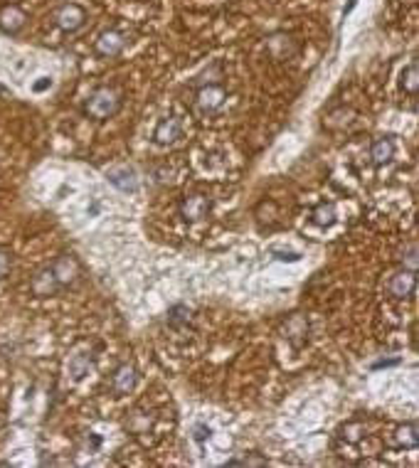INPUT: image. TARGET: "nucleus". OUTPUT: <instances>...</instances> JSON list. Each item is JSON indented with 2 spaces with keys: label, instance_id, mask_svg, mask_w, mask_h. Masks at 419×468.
<instances>
[{
  "label": "nucleus",
  "instance_id": "11",
  "mask_svg": "<svg viewBox=\"0 0 419 468\" xmlns=\"http://www.w3.org/2000/svg\"><path fill=\"white\" fill-rule=\"evenodd\" d=\"M136 382H138V375L131 365L116 367V373H113V377H111V387L116 389L119 395H129L131 389L136 387Z\"/></svg>",
  "mask_w": 419,
  "mask_h": 468
},
{
  "label": "nucleus",
  "instance_id": "10",
  "mask_svg": "<svg viewBox=\"0 0 419 468\" xmlns=\"http://www.w3.org/2000/svg\"><path fill=\"white\" fill-rule=\"evenodd\" d=\"M176 138H180V121H178V119L168 116V119H163L158 126H156L153 141L158 143V146H170V143L176 141Z\"/></svg>",
  "mask_w": 419,
  "mask_h": 468
},
{
  "label": "nucleus",
  "instance_id": "22",
  "mask_svg": "<svg viewBox=\"0 0 419 468\" xmlns=\"http://www.w3.org/2000/svg\"><path fill=\"white\" fill-rule=\"evenodd\" d=\"M52 84V79L50 77H42V82H37V84H35V91H42V89H47V86Z\"/></svg>",
  "mask_w": 419,
  "mask_h": 468
},
{
  "label": "nucleus",
  "instance_id": "17",
  "mask_svg": "<svg viewBox=\"0 0 419 468\" xmlns=\"http://www.w3.org/2000/svg\"><path fill=\"white\" fill-rule=\"evenodd\" d=\"M335 220V205H318L316 209H313V222L316 225H333Z\"/></svg>",
  "mask_w": 419,
  "mask_h": 468
},
{
  "label": "nucleus",
  "instance_id": "21",
  "mask_svg": "<svg viewBox=\"0 0 419 468\" xmlns=\"http://www.w3.org/2000/svg\"><path fill=\"white\" fill-rule=\"evenodd\" d=\"M195 439H198V441L210 439V429L207 427H195Z\"/></svg>",
  "mask_w": 419,
  "mask_h": 468
},
{
  "label": "nucleus",
  "instance_id": "18",
  "mask_svg": "<svg viewBox=\"0 0 419 468\" xmlns=\"http://www.w3.org/2000/svg\"><path fill=\"white\" fill-rule=\"evenodd\" d=\"M417 86H419V79H417V62H412L407 69L402 72V89L409 91V94H417Z\"/></svg>",
  "mask_w": 419,
  "mask_h": 468
},
{
  "label": "nucleus",
  "instance_id": "1",
  "mask_svg": "<svg viewBox=\"0 0 419 468\" xmlns=\"http://www.w3.org/2000/svg\"><path fill=\"white\" fill-rule=\"evenodd\" d=\"M119 109H121V96L119 91L111 89V86H99V89H94L86 96L84 102V113L89 119H97V121L111 119Z\"/></svg>",
  "mask_w": 419,
  "mask_h": 468
},
{
  "label": "nucleus",
  "instance_id": "15",
  "mask_svg": "<svg viewBox=\"0 0 419 468\" xmlns=\"http://www.w3.org/2000/svg\"><path fill=\"white\" fill-rule=\"evenodd\" d=\"M89 365H91V360L86 355H74L72 360H69V375H72L74 380H82L86 373H89Z\"/></svg>",
  "mask_w": 419,
  "mask_h": 468
},
{
  "label": "nucleus",
  "instance_id": "7",
  "mask_svg": "<svg viewBox=\"0 0 419 468\" xmlns=\"http://www.w3.org/2000/svg\"><path fill=\"white\" fill-rule=\"evenodd\" d=\"M30 288H32V294L40 296V299H47V296H55L57 291H62V286H59V281H57V277L52 274L50 266H45V269H40L35 274Z\"/></svg>",
  "mask_w": 419,
  "mask_h": 468
},
{
  "label": "nucleus",
  "instance_id": "5",
  "mask_svg": "<svg viewBox=\"0 0 419 468\" xmlns=\"http://www.w3.org/2000/svg\"><path fill=\"white\" fill-rule=\"evenodd\" d=\"M52 274L57 277V281H59V286L67 288L69 283L77 281V277H80V264H77V259L69 254H62V256H57L55 261L50 264Z\"/></svg>",
  "mask_w": 419,
  "mask_h": 468
},
{
  "label": "nucleus",
  "instance_id": "14",
  "mask_svg": "<svg viewBox=\"0 0 419 468\" xmlns=\"http://www.w3.org/2000/svg\"><path fill=\"white\" fill-rule=\"evenodd\" d=\"M419 441L417 436V424H404V427L397 429L395 434V444L397 446H404V449H414Z\"/></svg>",
  "mask_w": 419,
  "mask_h": 468
},
{
  "label": "nucleus",
  "instance_id": "20",
  "mask_svg": "<svg viewBox=\"0 0 419 468\" xmlns=\"http://www.w3.org/2000/svg\"><path fill=\"white\" fill-rule=\"evenodd\" d=\"M10 252H6V249H0V279H6V274L10 271Z\"/></svg>",
  "mask_w": 419,
  "mask_h": 468
},
{
  "label": "nucleus",
  "instance_id": "9",
  "mask_svg": "<svg viewBox=\"0 0 419 468\" xmlns=\"http://www.w3.org/2000/svg\"><path fill=\"white\" fill-rule=\"evenodd\" d=\"M25 23H28V15H25L17 6L0 8V30H3V32L17 35L25 28Z\"/></svg>",
  "mask_w": 419,
  "mask_h": 468
},
{
  "label": "nucleus",
  "instance_id": "13",
  "mask_svg": "<svg viewBox=\"0 0 419 468\" xmlns=\"http://www.w3.org/2000/svg\"><path fill=\"white\" fill-rule=\"evenodd\" d=\"M370 156H373V160L378 165L390 163L392 156H395V141H392L390 135H382V138H378V141L373 143V151H370Z\"/></svg>",
  "mask_w": 419,
  "mask_h": 468
},
{
  "label": "nucleus",
  "instance_id": "2",
  "mask_svg": "<svg viewBox=\"0 0 419 468\" xmlns=\"http://www.w3.org/2000/svg\"><path fill=\"white\" fill-rule=\"evenodd\" d=\"M225 99H227L225 86L217 84V82H210V84H203L198 89V99H195V106L200 109V113L210 116V113L220 111L222 104H225Z\"/></svg>",
  "mask_w": 419,
  "mask_h": 468
},
{
  "label": "nucleus",
  "instance_id": "16",
  "mask_svg": "<svg viewBox=\"0 0 419 468\" xmlns=\"http://www.w3.org/2000/svg\"><path fill=\"white\" fill-rule=\"evenodd\" d=\"M306 330H308V323L304 321V318H291L289 323H286V338L289 340H294L296 343V338H301L304 340V335H306Z\"/></svg>",
  "mask_w": 419,
  "mask_h": 468
},
{
  "label": "nucleus",
  "instance_id": "4",
  "mask_svg": "<svg viewBox=\"0 0 419 468\" xmlns=\"http://www.w3.org/2000/svg\"><path fill=\"white\" fill-rule=\"evenodd\" d=\"M126 42H129V40H126V35L121 32V30L109 28V30H104V32L97 37V42H94V50H97L99 57H119L121 52H124Z\"/></svg>",
  "mask_w": 419,
  "mask_h": 468
},
{
  "label": "nucleus",
  "instance_id": "24",
  "mask_svg": "<svg viewBox=\"0 0 419 468\" xmlns=\"http://www.w3.org/2000/svg\"><path fill=\"white\" fill-rule=\"evenodd\" d=\"M390 365H397V360H382V362H378L375 367H390Z\"/></svg>",
  "mask_w": 419,
  "mask_h": 468
},
{
  "label": "nucleus",
  "instance_id": "8",
  "mask_svg": "<svg viewBox=\"0 0 419 468\" xmlns=\"http://www.w3.org/2000/svg\"><path fill=\"white\" fill-rule=\"evenodd\" d=\"M414 288H417V277H414L412 269L397 271L395 277L390 279V294L395 299H409L414 294Z\"/></svg>",
  "mask_w": 419,
  "mask_h": 468
},
{
  "label": "nucleus",
  "instance_id": "19",
  "mask_svg": "<svg viewBox=\"0 0 419 468\" xmlns=\"http://www.w3.org/2000/svg\"><path fill=\"white\" fill-rule=\"evenodd\" d=\"M190 321V310L185 308V306H173L168 313V323L170 326H185V323Z\"/></svg>",
  "mask_w": 419,
  "mask_h": 468
},
{
  "label": "nucleus",
  "instance_id": "12",
  "mask_svg": "<svg viewBox=\"0 0 419 468\" xmlns=\"http://www.w3.org/2000/svg\"><path fill=\"white\" fill-rule=\"evenodd\" d=\"M109 180L124 192H133L138 187V178L131 168H113L109 170Z\"/></svg>",
  "mask_w": 419,
  "mask_h": 468
},
{
  "label": "nucleus",
  "instance_id": "6",
  "mask_svg": "<svg viewBox=\"0 0 419 468\" xmlns=\"http://www.w3.org/2000/svg\"><path fill=\"white\" fill-rule=\"evenodd\" d=\"M210 212V200L205 195H187L180 203V214L185 222H200Z\"/></svg>",
  "mask_w": 419,
  "mask_h": 468
},
{
  "label": "nucleus",
  "instance_id": "23",
  "mask_svg": "<svg viewBox=\"0 0 419 468\" xmlns=\"http://www.w3.org/2000/svg\"><path fill=\"white\" fill-rule=\"evenodd\" d=\"M355 6H357V0H351V3H348V8H346V10H343V17H346L348 12H351V10H353V8H355Z\"/></svg>",
  "mask_w": 419,
  "mask_h": 468
},
{
  "label": "nucleus",
  "instance_id": "3",
  "mask_svg": "<svg viewBox=\"0 0 419 468\" xmlns=\"http://www.w3.org/2000/svg\"><path fill=\"white\" fill-rule=\"evenodd\" d=\"M55 23L64 32H77L80 28H84L86 23V10L77 3H64L55 10Z\"/></svg>",
  "mask_w": 419,
  "mask_h": 468
}]
</instances>
